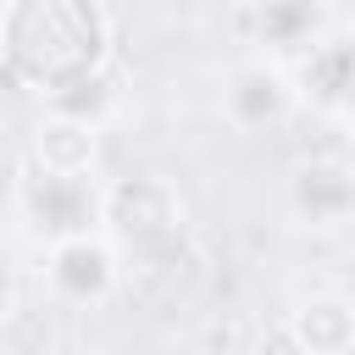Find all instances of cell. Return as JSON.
Here are the masks:
<instances>
[{"mask_svg": "<svg viewBox=\"0 0 355 355\" xmlns=\"http://www.w3.org/2000/svg\"><path fill=\"white\" fill-rule=\"evenodd\" d=\"M28 155L39 166H50V172H94V122L55 111L50 122H39Z\"/></svg>", "mask_w": 355, "mask_h": 355, "instance_id": "8", "label": "cell"}, {"mask_svg": "<svg viewBox=\"0 0 355 355\" xmlns=\"http://www.w3.org/2000/svg\"><path fill=\"white\" fill-rule=\"evenodd\" d=\"M6 294H11V272H6V255H0V311H6Z\"/></svg>", "mask_w": 355, "mask_h": 355, "instance_id": "11", "label": "cell"}, {"mask_svg": "<svg viewBox=\"0 0 355 355\" xmlns=\"http://www.w3.org/2000/svg\"><path fill=\"white\" fill-rule=\"evenodd\" d=\"M288 338L300 349H349L355 344V305L338 300V294H316L294 311Z\"/></svg>", "mask_w": 355, "mask_h": 355, "instance_id": "9", "label": "cell"}, {"mask_svg": "<svg viewBox=\"0 0 355 355\" xmlns=\"http://www.w3.org/2000/svg\"><path fill=\"white\" fill-rule=\"evenodd\" d=\"M322 28V0H255V39L272 50H300Z\"/></svg>", "mask_w": 355, "mask_h": 355, "instance_id": "10", "label": "cell"}, {"mask_svg": "<svg viewBox=\"0 0 355 355\" xmlns=\"http://www.w3.org/2000/svg\"><path fill=\"white\" fill-rule=\"evenodd\" d=\"M222 105H227V122H233V128H244V133H266V128H277V122L294 111V89L283 83L277 67L250 61V67L233 72Z\"/></svg>", "mask_w": 355, "mask_h": 355, "instance_id": "6", "label": "cell"}, {"mask_svg": "<svg viewBox=\"0 0 355 355\" xmlns=\"http://www.w3.org/2000/svg\"><path fill=\"white\" fill-rule=\"evenodd\" d=\"M50 288L72 305H100L116 288V250L105 239H94V227L55 239L50 244Z\"/></svg>", "mask_w": 355, "mask_h": 355, "instance_id": "4", "label": "cell"}, {"mask_svg": "<svg viewBox=\"0 0 355 355\" xmlns=\"http://www.w3.org/2000/svg\"><path fill=\"white\" fill-rule=\"evenodd\" d=\"M288 211L305 227H338L355 216V166L344 161H305L288 178Z\"/></svg>", "mask_w": 355, "mask_h": 355, "instance_id": "5", "label": "cell"}, {"mask_svg": "<svg viewBox=\"0 0 355 355\" xmlns=\"http://www.w3.org/2000/svg\"><path fill=\"white\" fill-rule=\"evenodd\" d=\"M0 44H6V61L28 83L55 94L100 72L111 28L94 0H11L0 22Z\"/></svg>", "mask_w": 355, "mask_h": 355, "instance_id": "1", "label": "cell"}, {"mask_svg": "<svg viewBox=\"0 0 355 355\" xmlns=\"http://www.w3.org/2000/svg\"><path fill=\"white\" fill-rule=\"evenodd\" d=\"M17 200H22V216L55 244V239H72V233H89L94 222H105V194L89 189V172H50L28 155L22 166V183H17Z\"/></svg>", "mask_w": 355, "mask_h": 355, "instance_id": "2", "label": "cell"}, {"mask_svg": "<svg viewBox=\"0 0 355 355\" xmlns=\"http://www.w3.org/2000/svg\"><path fill=\"white\" fill-rule=\"evenodd\" d=\"M105 222L128 250H166V244H178L183 205L161 178H133L105 194Z\"/></svg>", "mask_w": 355, "mask_h": 355, "instance_id": "3", "label": "cell"}, {"mask_svg": "<svg viewBox=\"0 0 355 355\" xmlns=\"http://www.w3.org/2000/svg\"><path fill=\"white\" fill-rule=\"evenodd\" d=\"M300 94L311 105H344V100H355V44L349 39L311 44V55L300 67Z\"/></svg>", "mask_w": 355, "mask_h": 355, "instance_id": "7", "label": "cell"}]
</instances>
